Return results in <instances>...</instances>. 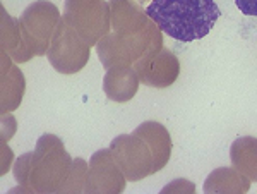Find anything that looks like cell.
Wrapping results in <instances>:
<instances>
[{"label":"cell","instance_id":"obj_1","mask_svg":"<svg viewBox=\"0 0 257 194\" xmlns=\"http://www.w3.org/2000/svg\"><path fill=\"white\" fill-rule=\"evenodd\" d=\"M146 14L165 35L189 43L208 36L221 11L214 0H153Z\"/></svg>","mask_w":257,"mask_h":194},{"label":"cell","instance_id":"obj_2","mask_svg":"<svg viewBox=\"0 0 257 194\" xmlns=\"http://www.w3.org/2000/svg\"><path fill=\"white\" fill-rule=\"evenodd\" d=\"M235 4L243 16L257 18V0H235Z\"/></svg>","mask_w":257,"mask_h":194}]
</instances>
